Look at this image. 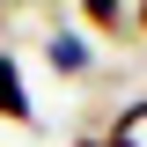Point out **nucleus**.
<instances>
[{
  "instance_id": "1",
  "label": "nucleus",
  "mask_w": 147,
  "mask_h": 147,
  "mask_svg": "<svg viewBox=\"0 0 147 147\" xmlns=\"http://www.w3.org/2000/svg\"><path fill=\"white\" fill-rule=\"evenodd\" d=\"M0 118H7V125L30 118V88H22V66H15L7 52H0Z\"/></svg>"
},
{
  "instance_id": "2",
  "label": "nucleus",
  "mask_w": 147,
  "mask_h": 147,
  "mask_svg": "<svg viewBox=\"0 0 147 147\" xmlns=\"http://www.w3.org/2000/svg\"><path fill=\"white\" fill-rule=\"evenodd\" d=\"M44 59H52V74H88V44L74 30H52L44 37Z\"/></svg>"
},
{
  "instance_id": "3",
  "label": "nucleus",
  "mask_w": 147,
  "mask_h": 147,
  "mask_svg": "<svg viewBox=\"0 0 147 147\" xmlns=\"http://www.w3.org/2000/svg\"><path fill=\"white\" fill-rule=\"evenodd\" d=\"M103 147H147V103H125L118 125L103 132Z\"/></svg>"
},
{
  "instance_id": "4",
  "label": "nucleus",
  "mask_w": 147,
  "mask_h": 147,
  "mask_svg": "<svg viewBox=\"0 0 147 147\" xmlns=\"http://www.w3.org/2000/svg\"><path fill=\"white\" fill-rule=\"evenodd\" d=\"M81 15H88V30L118 37V22H125V0H81Z\"/></svg>"
},
{
  "instance_id": "5",
  "label": "nucleus",
  "mask_w": 147,
  "mask_h": 147,
  "mask_svg": "<svg viewBox=\"0 0 147 147\" xmlns=\"http://www.w3.org/2000/svg\"><path fill=\"white\" fill-rule=\"evenodd\" d=\"M74 147H103V140H74Z\"/></svg>"
},
{
  "instance_id": "6",
  "label": "nucleus",
  "mask_w": 147,
  "mask_h": 147,
  "mask_svg": "<svg viewBox=\"0 0 147 147\" xmlns=\"http://www.w3.org/2000/svg\"><path fill=\"white\" fill-rule=\"evenodd\" d=\"M140 30H147V0H140Z\"/></svg>"
}]
</instances>
